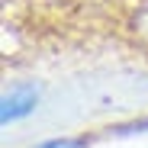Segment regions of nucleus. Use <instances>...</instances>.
<instances>
[{"label": "nucleus", "instance_id": "3", "mask_svg": "<svg viewBox=\"0 0 148 148\" xmlns=\"http://www.w3.org/2000/svg\"><path fill=\"white\" fill-rule=\"evenodd\" d=\"M36 148H90V142L84 135H64V138H45Z\"/></svg>", "mask_w": 148, "mask_h": 148}, {"label": "nucleus", "instance_id": "2", "mask_svg": "<svg viewBox=\"0 0 148 148\" xmlns=\"http://www.w3.org/2000/svg\"><path fill=\"white\" fill-rule=\"evenodd\" d=\"M119 26L129 36V42L148 55V0H126Z\"/></svg>", "mask_w": 148, "mask_h": 148}, {"label": "nucleus", "instance_id": "1", "mask_svg": "<svg viewBox=\"0 0 148 148\" xmlns=\"http://www.w3.org/2000/svg\"><path fill=\"white\" fill-rule=\"evenodd\" d=\"M42 106V87L32 81H16L3 90V100H0V122L3 129L19 126L26 122L29 116H36Z\"/></svg>", "mask_w": 148, "mask_h": 148}]
</instances>
